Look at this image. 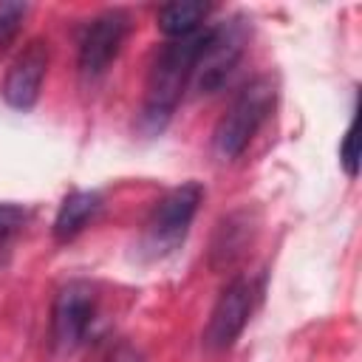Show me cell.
I'll return each mask as SVG.
<instances>
[{
    "label": "cell",
    "mask_w": 362,
    "mask_h": 362,
    "mask_svg": "<svg viewBox=\"0 0 362 362\" xmlns=\"http://www.w3.org/2000/svg\"><path fill=\"white\" fill-rule=\"evenodd\" d=\"M204 201V187L198 181H187L175 189H170L150 212L144 226V249L153 257H161L187 238L189 223Z\"/></svg>",
    "instance_id": "obj_3"
},
{
    "label": "cell",
    "mask_w": 362,
    "mask_h": 362,
    "mask_svg": "<svg viewBox=\"0 0 362 362\" xmlns=\"http://www.w3.org/2000/svg\"><path fill=\"white\" fill-rule=\"evenodd\" d=\"M356 130H359V116L354 113V119L342 136V144H339V164L345 167L348 178L359 175V136H356Z\"/></svg>",
    "instance_id": "obj_12"
},
{
    "label": "cell",
    "mask_w": 362,
    "mask_h": 362,
    "mask_svg": "<svg viewBox=\"0 0 362 362\" xmlns=\"http://www.w3.org/2000/svg\"><path fill=\"white\" fill-rule=\"evenodd\" d=\"M274 96H277L274 82L269 76H257L232 99V105L218 119L215 133H212V150L218 158L232 161L246 150L252 136L269 119L274 107Z\"/></svg>",
    "instance_id": "obj_2"
},
{
    "label": "cell",
    "mask_w": 362,
    "mask_h": 362,
    "mask_svg": "<svg viewBox=\"0 0 362 362\" xmlns=\"http://www.w3.org/2000/svg\"><path fill=\"white\" fill-rule=\"evenodd\" d=\"M45 71H48V42L31 40L6 71V79L0 88L6 105L14 110H31L40 99Z\"/></svg>",
    "instance_id": "obj_8"
},
{
    "label": "cell",
    "mask_w": 362,
    "mask_h": 362,
    "mask_svg": "<svg viewBox=\"0 0 362 362\" xmlns=\"http://www.w3.org/2000/svg\"><path fill=\"white\" fill-rule=\"evenodd\" d=\"M204 40H206V28L195 31L189 37L170 40L161 48V54L156 57V62L147 74L144 102H141V113H139V127L147 136L161 133L167 127V122L173 119V113L192 79V68H195Z\"/></svg>",
    "instance_id": "obj_1"
},
{
    "label": "cell",
    "mask_w": 362,
    "mask_h": 362,
    "mask_svg": "<svg viewBox=\"0 0 362 362\" xmlns=\"http://www.w3.org/2000/svg\"><path fill=\"white\" fill-rule=\"evenodd\" d=\"M99 204H102L99 192H90V189H74L71 195H65L54 218V238L62 243L76 238L85 229V223L96 215Z\"/></svg>",
    "instance_id": "obj_9"
},
{
    "label": "cell",
    "mask_w": 362,
    "mask_h": 362,
    "mask_svg": "<svg viewBox=\"0 0 362 362\" xmlns=\"http://www.w3.org/2000/svg\"><path fill=\"white\" fill-rule=\"evenodd\" d=\"M209 14V3L201 0H178V3H167L158 8V28L170 37H189L195 31H201V23Z\"/></svg>",
    "instance_id": "obj_10"
},
{
    "label": "cell",
    "mask_w": 362,
    "mask_h": 362,
    "mask_svg": "<svg viewBox=\"0 0 362 362\" xmlns=\"http://www.w3.org/2000/svg\"><path fill=\"white\" fill-rule=\"evenodd\" d=\"M243 54V34L238 25H215L206 28V40L198 51L195 68H192V85L198 88V93H212L218 90L226 76L232 74V68L238 65Z\"/></svg>",
    "instance_id": "obj_5"
},
{
    "label": "cell",
    "mask_w": 362,
    "mask_h": 362,
    "mask_svg": "<svg viewBox=\"0 0 362 362\" xmlns=\"http://www.w3.org/2000/svg\"><path fill=\"white\" fill-rule=\"evenodd\" d=\"M105 362H144V356H141V351H139V348H133V345L122 342V345H116V348L107 354V359H105Z\"/></svg>",
    "instance_id": "obj_14"
},
{
    "label": "cell",
    "mask_w": 362,
    "mask_h": 362,
    "mask_svg": "<svg viewBox=\"0 0 362 362\" xmlns=\"http://www.w3.org/2000/svg\"><path fill=\"white\" fill-rule=\"evenodd\" d=\"M252 305H255V286L249 277H235L218 297L212 314H209V322L204 328V342L206 348L212 351H223L229 348L240 331L246 328L249 322V314H252Z\"/></svg>",
    "instance_id": "obj_7"
},
{
    "label": "cell",
    "mask_w": 362,
    "mask_h": 362,
    "mask_svg": "<svg viewBox=\"0 0 362 362\" xmlns=\"http://www.w3.org/2000/svg\"><path fill=\"white\" fill-rule=\"evenodd\" d=\"M25 14H28L25 3H0V51L17 37Z\"/></svg>",
    "instance_id": "obj_13"
},
{
    "label": "cell",
    "mask_w": 362,
    "mask_h": 362,
    "mask_svg": "<svg viewBox=\"0 0 362 362\" xmlns=\"http://www.w3.org/2000/svg\"><path fill=\"white\" fill-rule=\"evenodd\" d=\"M96 317V291L85 280H71L57 291L51 311V337L59 351H74L85 342Z\"/></svg>",
    "instance_id": "obj_4"
},
{
    "label": "cell",
    "mask_w": 362,
    "mask_h": 362,
    "mask_svg": "<svg viewBox=\"0 0 362 362\" xmlns=\"http://www.w3.org/2000/svg\"><path fill=\"white\" fill-rule=\"evenodd\" d=\"M23 226H25V209L17 204H0V263L8 257Z\"/></svg>",
    "instance_id": "obj_11"
},
{
    "label": "cell",
    "mask_w": 362,
    "mask_h": 362,
    "mask_svg": "<svg viewBox=\"0 0 362 362\" xmlns=\"http://www.w3.org/2000/svg\"><path fill=\"white\" fill-rule=\"evenodd\" d=\"M130 31V17L122 8H107L90 20L79 40V71L88 79H96L122 51V42Z\"/></svg>",
    "instance_id": "obj_6"
}]
</instances>
